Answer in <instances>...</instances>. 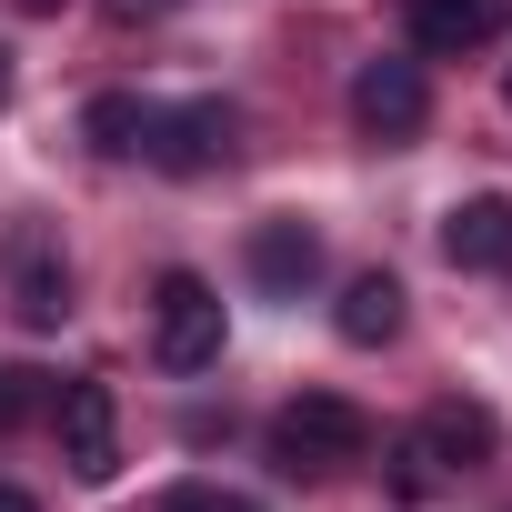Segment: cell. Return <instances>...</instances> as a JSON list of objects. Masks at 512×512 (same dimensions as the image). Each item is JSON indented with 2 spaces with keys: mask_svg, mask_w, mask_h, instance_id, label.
Wrapping results in <instances>:
<instances>
[{
  "mask_svg": "<svg viewBox=\"0 0 512 512\" xmlns=\"http://www.w3.org/2000/svg\"><path fill=\"white\" fill-rule=\"evenodd\" d=\"M251 292H272V302H302L312 282H322V231L312 221H292V211H272V221H251Z\"/></svg>",
  "mask_w": 512,
  "mask_h": 512,
  "instance_id": "cell-7",
  "label": "cell"
},
{
  "mask_svg": "<svg viewBox=\"0 0 512 512\" xmlns=\"http://www.w3.org/2000/svg\"><path fill=\"white\" fill-rule=\"evenodd\" d=\"M442 262L452 272H512V201L502 191H472L442 211Z\"/></svg>",
  "mask_w": 512,
  "mask_h": 512,
  "instance_id": "cell-9",
  "label": "cell"
},
{
  "mask_svg": "<svg viewBox=\"0 0 512 512\" xmlns=\"http://www.w3.org/2000/svg\"><path fill=\"white\" fill-rule=\"evenodd\" d=\"M0 512H41V502H31V492H0Z\"/></svg>",
  "mask_w": 512,
  "mask_h": 512,
  "instance_id": "cell-16",
  "label": "cell"
},
{
  "mask_svg": "<svg viewBox=\"0 0 512 512\" xmlns=\"http://www.w3.org/2000/svg\"><path fill=\"white\" fill-rule=\"evenodd\" d=\"M332 332H342L352 352H382V342L402 332V282H392V272H352L342 302H332Z\"/></svg>",
  "mask_w": 512,
  "mask_h": 512,
  "instance_id": "cell-11",
  "label": "cell"
},
{
  "mask_svg": "<svg viewBox=\"0 0 512 512\" xmlns=\"http://www.w3.org/2000/svg\"><path fill=\"white\" fill-rule=\"evenodd\" d=\"M272 462H282L292 482H322V472H342V462H372V412L342 402V392H302V402L272 412Z\"/></svg>",
  "mask_w": 512,
  "mask_h": 512,
  "instance_id": "cell-1",
  "label": "cell"
},
{
  "mask_svg": "<svg viewBox=\"0 0 512 512\" xmlns=\"http://www.w3.org/2000/svg\"><path fill=\"white\" fill-rule=\"evenodd\" d=\"M0 101H11V51H0Z\"/></svg>",
  "mask_w": 512,
  "mask_h": 512,
  "instance_id": "cell-17",
  "label": "cell"
},
{
  "mask_svg": "<svg viewBox=\"0 0 512 512\" xmlns=\"http://www.w3.org/2000/svg\"><path fill=\"white\" fill-rule=\"evenodd\" d=\"M502 31H512V0H402L412 61H462V51H492Z\"/></svg>",
  "mask_w": 512,
  "mask_h": 512,
  "instance_id": "cell-6",
  "label": "cell"
},
{
  "mask_svg": "<svg viewBox=\"0 0 512 512\" xmlns=\"http://www.w3.org/2000/svg\"><path fill=\"white\" fill-rule=\"evenodd\" d=\"M151 512H262V502H241V492H221V482H171Z\"/></svg>",
  "mask_w": 512,
  "mask_h": 512,
  "instance_id": "cell-13",
  "label": "cell"
},
{
  "mask_svg": "<svg viewBox=\"0 0 512 512\" xmlns=\"http://www.w3.org/2000/svg\"><path fill=\"white\" fill-rule=\"evenodd\" d=\"M352 121H362L372 141H412V131L432 121V81H422V61H412V51L362 61V71H352Z\"/></svg>",
  "mask_w": 512,
  "mask_h": 512,
  "instance_id": "cell-5",
  "label": "cell"
},
{
  "mask_svg": "<svg viewBox=\"0 0 512 512\" xmlns=\"http://www.w3.org/2000/svg\"><path fill=\"white\" fill-rule=\"evenodd\" d=\"M0 292H11V312L31 332H61L71 322V251H61V231L41 211L0 221Z\"/></svg>",
  "mask_w": 512,
  "mask_h": 512,
  "instance_id": "cell-2",
  "label": "cell"
},
{
  "mask_svg": "<svg viewBox=\"0 0 512 512\" xmlns=\"http://www.w3.org/2000/svg\"><path fill=\"white\" fill-rule=\"evenodd\" d=\"M502 101H512V71H502Z\"/></svg>",
  "mask_w": 512,
  "mask_h": 512,
  "instance_id": "cell-18",
  "label": "cell"
},
{
  "mask_svg": "<svg viewBox=\"0 0 512 512\" xmlns=\"http://www.w3.org/2000/svg\"><path fill=\"white\" fill-rule=\"evenodd\" d=\"M151 111H161V101H141V91H101V101L81 111V141H91L101 161H141V151H151Z\"/></svg>",
  "mask_w": 512,
  "mask_h": 512,
  "instance_id": "cell-12",
  "label": "cell"
},
{
  "mask_svg": "<svg viewBox=\"0 0 512 512\" xmlns=\"http://www.w3.org/2000/svg\"><path fill=\"white\" fill-rule=\"evenodd\" d=\"M51 422H61V462H71V482H111L121 472V402H111V382L101 372H71L61 382V402H51Z\"/></svg>",
  "mask_w": 512,
  "mask_h": 512,
  "instance_id": "cell-4",
  "label": "cell"
},
{
  "mask_svg": "<svg viewBox=\"0 0 512 512\" xmlns=\"http://www.w3.org/2000/svg\"><path fill=\"white\" fill-rule=\"evenodd\" d=\"M101 11H111L121 31H141V21H171V11H181V0H101Z\"/></svg>",
  "mask_w": 512,
  "mask_h": 512,
  "instance_id": "cell-15",
  "label": "cell"
},
{
  "mask_svg": "<svg viewBox=\"0 0 512 512\" xmlns=\"http://www.w3.org/2000/svg\"><path fill=\"white\" fill-rule=\"evenodd\" d=\"M432 482H442V472H432V452H422V442L402 432V442H392V492H402V502H422Z\"/></svg>",
  "mask_w": 512,
  "mask_h": 512,
  "instance_id": "cell-14",
  "label": "cell"
},
{
  "mask_svg": "<svg viewBox=\"0 0 512 512\" xmlns=\"http://www.w3.org/2000/svg\"><path fill=\"white\" fill-rule=\"evenodd\" d=\"M221 342H231L221 292H211L201 272H161V282H151V362H161V372H211Z\"/></svg>",
  "mask_w": 512,
  "mask_h": 512,
  "instance_id": "cell-3",
  "label": "cell"
},
{
  "mask_svg": "<svg viewBox=\"0 0 512 512\" xmlns=\"http://www.w3.org/2000/svg\"><path fill=\"white\" fill-rule=\"evenodd\" d=\"M231 141H241V111H231V101H181V111H151V151H141V161H161V171H211V161H231Z\"/></svg>",
  "mask_w": 512,
  "mask_h": 512,
  "instance_id": "cell-8",
  "label": "cell"
},
{
  "mask_svg": "<svg viewBox=\"0 0 512 512\" xmlns=\"http://www.w3.org/2000/svg\"><path fill=\"white\" fill-rule=\"evenodd\" d=\"M412 442L432 452V472H472V462H492V442H502V422H492L482 402H432V412L412 422Z\"/></svg>",
  "mask_w": 512,
  "mask_h": 512,
  "instance_id": "cell-10",
  "label": "cell"
}]
</instances>
